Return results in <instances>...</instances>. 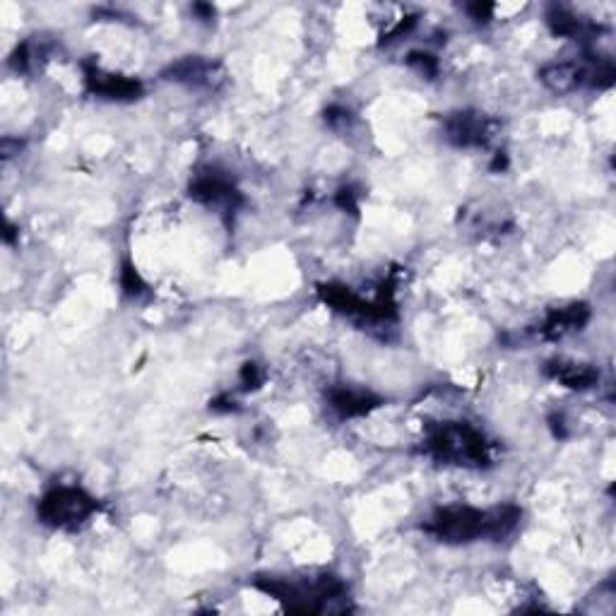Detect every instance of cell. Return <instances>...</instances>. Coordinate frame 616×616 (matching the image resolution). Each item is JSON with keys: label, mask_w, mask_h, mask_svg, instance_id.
I'll return each mask as SVG.
<instances>
[{"label": "cell", "mask_w": 616, "mask_h": 616, "mask_svg": "<svg viewBox=\"0 0 616 616\" xmlns=\"http://www.w3.org/2000/svg\"><path fill=\"white\" fill-rule=\"evenodd\" d=\"M20 150H22V140L3 138V142H0V154H3V159L15 157V154H20Z\"/></svg>", "instance_id": "44dd1931"}, {"label": "cell", "mask_w": 616, "mask_h": 616, "mask_svg": "<svg viewBox=\"0 0 616 616\" xmlns=\"http://www.w3.org/2000/svg\"><path fill=\"white\" fill-rule=\"evenodd\" d=\"M325 400H328L330 410L340 419L366 417V414H371L383 405L381 395H376L369 388H357V385L349 383L333 385V388L325 393Z\"/></svg>", "instance_id": "9c48e42d"}, {"label": "cell", "mask_w": 616, "mask_h": 616, "mask_svg": "<svg viewBox=\"0 0 616 616\" xmlns=\"http://www.w3.org/2000/svg\"><path fill=\"white\" fill-rule=\"evenodd\" d=\"M544 373H547L552 381L571 390H590L600 381V371L592 364H583V361H547V364H544Z\"/></svg>", "instance_id": "7c38bea8"}, {"label": "cell", "mask_w": 616, "mask_h": 616, "mask_svg": "<svg viewBox=\"0 0 616 616\" xmlns=\"http://www.w3.org/2000/svg\"><path fill=\"white\" fill-rule=\"evenodd\" d=\"M349 121H352V114H349L345 106H328V111H325V123H328L330 128H347Z\"/></svg>", "instance_id": "ac0fdd59"}, {"label": "cell", "mask_w": 616, "mask_h": 616, "mask_svg": "<svg viewBox=\"0 0 616 616\" xmlns=\"http://www.w3.org/2000/svg\"><path fill=\"white\" fill-rule=\"evenodd\" d=\"M335 205L340 207V210L357 215V212H359V193H354V188H340V191L335 193Z\"/></svg>", "instance_id": "e0dca14e"}, {"label": "cell", "mask_w": 616, "mask_h": 616, "mask_svg": "<svg viewBox=\"0 0 616 616\" xmlns=\"http://www.w3.org/2000/svg\"><path fill=\"white\" fill-rule=\"evenodd\" d=\"M496 5L491 3H470L465 5V13L472 17V20L477 22V25H487V22L491 20V15H494Z\"/></svg>", "instance_id": "d6986e66"}, {"label": "cell", "mask_w": 616, "mask_h": 616, "mask_svg": "<svg viewBox=\"0 0 616 616\" xmlns=\"http://www.w3.org/2000/svg\"><path fill=\"white\" fill-rule=\"evenodd\" d=\"M547 25L556 37H566L576 41L595 39L597 32H600V27L592 25L588 20H580L576 13H571V10L564 8V5H552V8L547 10Z\"/></svg>", "instance_id": "4fadbf2b"}, {"label": "cell", "mask_w": 616, "mask_h": 616, "mask_svg": "<svg viewBox=\"0 0 616 616\" xmlns=\"http://www.w3.org/2000/svg\"><path fill=\"white\" fill-rule=\"evenodd\" d=\"M162 77L167 82H176V85L198 87V90H219L227 82V70H224L222 63L210 61L205 56H186L181 61L171 63Z\"/></svg>", "instance_id": "ba28073f"}, {"label": "cell", "mask_w": 616, "mask_h": 616, "mask_svg": "<svg viewBox=\"0 0 616 616\" xmlns=\"http://www.w3.org/2000/svg\"><path fill=\"white\" fill-rule=\"evenodd\" d=\"M263 383H265L263 366L256 364V361H246L239 373V388L244 390V393H251V390H258Z\"/></svg>", "instance_id": "2e32d148"}, {"label": "cell", "mask_w": 616, "mask_h": 616, "mask_svg": "<svg viewBox=\"0 0 616 616\" xmlns=\"http://www.w3.org/2000/svg\"><path fill=\"white\" fill-rule=\"evenodd\" d=\"M210 410L212 412H236L239 407H236V402L229 398V395H219V398H215L210 402Z\"/></svg>", "instance_id": "ffe728a7"}, {"label": "cell", "mask_w": 616, "mask_h": 616, "mask_svg": "<svg viewBox=\"0 0 616 616\" xmlns=\"http://www.w3.org/2000/svg\"><path fill=\"white\" fill-rule=\"evenodd\" d=\"M85 92L106 102H135L142 97V82L135 77L109 73L97 61H82Z\"/></svg>", "instance_id": "52a82bcc"}, {"label": "cell", "mask_w": 616, "mask_h": 616, "mask_svg": "<svg viewBox=\"0 0 616 616\" xmlns=\"http://www.w3.org/2000/svg\"><path fill=\"white\" fill-rule=\"evenodd\" d=\"M539 80L549 92L571 94L588 85V70H585V61L549 63L539 70Z\"/></svg>", "instance_id": "8fae6325"}, {"label": "cell", "mask_w": 616, "mask_h": 616, "mask_svg": "<svg viewBox=\"0 0 616 616\" xmlns=\"http://www.w3.org/2000/svg\"><path fill=\"white\" fill-rule=\"evenodd\" d=\"M17 236H20V229H17L13 222H8V224H5V231H3V241H5V244H10V246H13L15 241H17Z\"/></svg>", "instance_id": "603a6c76"}, {"label": "cell", "mask_w": 616, "mask_h": 616, "mask_svg": "<svg viewBox=\"0 0 616 616\" xmlns=\"http://www.w3.org/2000/svg\"><path fill=\"white\" fill-rule=\"evenodd\" d=\"M590 323V306L588 304H568L561 308H552L539 325V337L544 340H561V337L580 333Z\"/></svg>", "instance_id": "30bf717a"}, {"label": "cell", "mask_w": 616, "mask_h": 616, "mask_svg": "<svg viewBox=\"0 0 616 616\" xmlns=\"http://www.w3.org/2000/svg\"><path fill=\"white\" fill-rule=\"evenodd\" d=\"M424 455L443 465L482 470L491 465V443L467 422H436L424 429Z\"/></svg>", "instance_id": "3957f363"}, {"label": "cell", "mask_w": 616, "mask_h": 616, "mask_svg": "<svg viewBox=\"0 0 616 616\" xmlns=\"http://www.w3.org/2000/svg\"><path fill=\"white\" fill-rule=\"evenodd\" d=\"M506 167H508V157L503 152H496V159H494V164H491V169L501 171V169H506Z\"/></svg>", "instance_id": "cb8c5ba5"}, {"label": "cell", "mask_w": 616, "mask_h": 616, "mask_svg": "<svg viewBox=\"0 0 616 616\" xmlns=\"http://www.w3.org/2000/svg\"><path fill=\"white\" fill-rule=\"evenodd\" d=\"M499 123L494 118L482 114V111H453L443 121V135L453 147L460 150H479V147H487L491 138L496 135Z\"/></svg>", "instance_id": "8992f818"}, {"label": "cell", "mask_w": 616, "mask_h": 616, "mask_svg": "<svg viewBox=\"0 0 616 616\" xmlns=\"http://www.w3.org/2000/svg\"><path fill=\"white\" fill-rule=\"evenodd\" d=\"M121 289L126 296H142L147 292V284L145 280H142V275L138 272V268H135L130 260H126V263L121 265Z\"/></svg>", "instance_id": "9a60e30c"}, {"label": "cell", "mask_w": 616, "mask_h": 616, "mask_svg": "<svg viewBox=\"0 0 616 616\" xmlns=\"http://www.w3.org/2000/svg\"><path fill=\"white\" fill-rule=\"evenodd\" d=\"M253 588L284 602L287 612L294 614H325L349 609L347 585L330 573L316 578L258 576L253 580Z\"/></svg>", "instance_id": "7a4b0ae2"}, {"label": "cell", "mask_w": 616, "mask_h": 616, "mask_svg": "<svg viewBox=\"0 0 616 616\" xmlns=\"http://www.w3.org/2000/svg\"><path fill=\"white\" fill-rule=\"evenodd\" d=\"M188 195L195 203L210 207L224 219H231L246 205L244 193L239 191L234 179L219 167H203L193 174L188 183Z\"/></svg>", "instance_id": "5b68a950"}, {"label": "cell", "mask_w": 616, "mask_h": 616, "mask_svg": "<svg viewBox=\"0 0 616 616\" xmlns=\"http://www.w3.org/2000/svg\"><path fill=\"white\" fill-rule=\"evenodd\" d=\"M191 10H193V15L198 17L200 22H210V20H215V8H212L210 3H195Z\"/></svg>", "instance_id": "7402d4cb"}, {"label": "cell", "mask_w": 616, "mask_h": 616, "mask_svg": "<svg viewBox=\"0 0 616 616\" xmlns=\"http://www.w3.org/2000/svg\"><path fill=\"white\" fill-rule=\"evenodd\" d=\"M99 511V501L80 487H53L37 503V518L53 530H77Z\"/></svg>", "instance_id": "277c9868"}, {"label": "cell", "mask_w": 616, "mask_h": 616, "mask_svg": "<svg viewBox=\"0 0 616 616\" xmlns=\"http://www.w3.org/2000/svg\"><path fill=\"white\" fill-rule=\"evenodd\" d=\"M523 508L515 503H503L494 508L475 506H443L431 513L424 523V532L443 544H470L487 539L501 542L518 530Z\"/></svg>", "instance_id": "6da1fadb"}, {"label": "cell", "mask_w": 616, "mask_h": 616, "mask_svg": "<svg viewBox=\"0 0 616 616\" xmlns=\"http://www.w3.org/2000/svg\"><path fill=\"white\" fill-rule=\"evenodd\" d=\"M405 63L410 65L414 73L426 77V80H434V77L438 75V58L434 56V53L412 51V53H407Z\"/></svg>", "instance_id": "5bb4252c"}]
</instances>
